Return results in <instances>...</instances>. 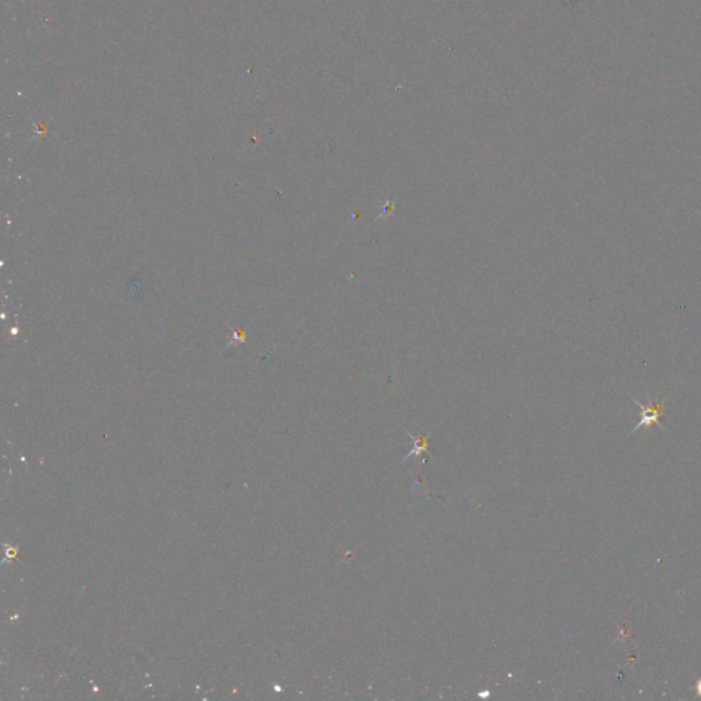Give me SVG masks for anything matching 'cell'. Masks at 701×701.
I'll return each mask as SVG.
<instances>
[{
  "instance_id": "1",
  "label": "cell",
  "mask_w": 701,
  "mask_h": 701,
  "mask_svg": "<svg viewBox=\"0 0 701 701\" xmlns=\"http://www.w3.org/2000/svg\"><path fill=\"white\" fill-rule=\"evenodd\" d=\"M633 401L640 405L641 408V419L640 422L637 424V426L633 429V431L636 430H640L641 427H651L653 424H659V418L662 417L663 414V407H664V401H659L656 404H643L637 399H633Z\"/></svg>"
},
{
  "instance_id": "2",
  "label": "cell",
  "mask_w": 701,
  "mask_h": 701,
  "mask_svg": "<svg viewBox=\"0 0 701 701\" xmlns=\"http://www.w3.org/2000/svg\"><path fill=\"white\" fill-rule=\"evenodd\" d=\"M697 693L701 696V679L699 681V683H697Z\"/></svg>"
}]
</instances>
